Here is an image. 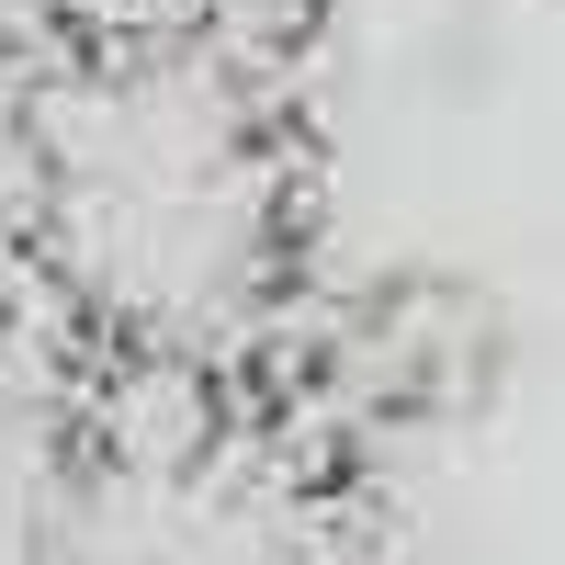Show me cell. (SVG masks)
Masks as SVG:
<instances>
[{"instance_id":"1","label":"cell","mask_w":565,"mask_h":565,"mask_svg":"<svg viewBox=\"0 0 565 565\" xmlns=\"http://www.w3.org/2000/svg\"><path fill=\"white\" fill-rule=\"evenodd\" d=\"M351 0H0V317L260 362L340 282Z\"/></svg>"}]
</instances>
